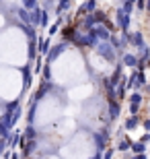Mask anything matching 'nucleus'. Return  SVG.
Here are the masks:
<instances>
[{"instance_id":"obj_1","label":"nucleus","mask_w":150,"mask_h":159,"mask_svg":"<svg viewBox=\"0 0 150 159\" xmlns=\"http://www.w3.org/2000/svg\"><path fill=\"white\" fill-rule=\"evenodd\" d=\"M95 6H97V2H95V0H88L87 4L82 6V11H95Z\"/></svg>"},{"instance_id":"obj_2","label":"nucleus","mask_w":150,"mask_h":159,"mask_svg":"<svg viewBox=\"0 0 150 159\" xmlns=\"http://www.w3.org/2000/svg\"><path fill=\"white\" fill-rule=\"evenodd\" d=\"M117 21H119V23H121V25H123V27H127V19H126V17H123V12H121V11H119V12H117Z\"/></svg>"},{"instance_id":"obj_3","label":"nucleus","mask_w":150,"mask_h":159,"mask_svg":"<svg viewBox=\"0 0 150 159\" xmlns=\"http://www.w3.org/2000/svg\"><path fill=\"white\" fill-rule=\"evenodd\" d=\"M68 6H70V0H60V11L68 8Z\"/></svg>"},{"instance_id":"obj_4","label":"nucleus","mask_w":150,"mask_h":159,"mask_svg":"<svg viewBox=\"0 0 150 159\" xmlns=\"http://www.w3.org/2000/svg\"><path fill=\"white\" fill-rule=\"evenodd\" d=\"M134 8V2H126V6H123V12H132Z\"/></svg>"},{"instance_id":"obj_5","label":"nucleus","mask_w":150,"mask_h":159,"mask_svg":"<svg viewBox=\"0 0 150 159\" xmlns=\"http://www.w3.org/2000/svg\"><path fill=\"white\" fill-rule=\"evenodd\" d=\"M35 4H37V0H25V6H27V8H33Z\"/></svg>"},{"instance_id":"obj_6","label":"nucleus","mask_w":150,"mask_h":159,"mask_svg":"<svg viewBox=\"0 0 150 159\" xmlns=\"http://www.w3.org/2000/svg\"><path fill=\"white\" fill-rule=\"evenodd\" d=\"M97 33H99L101 37H107V29H103V27H101V29H97Z\"/></svg>"},{"instance_id":"obj_7","label":"nucleus","mask_w":150,"mask_h":159,"mask_svg":"<svg viewBox=\"0 0 150 159\" xmlns=\"http://www.w3.org/2000/svg\"><path fill=\"white\" fill-rule=\"evenodd\" d=\"M126 2H134V0H126Z\"/></svg>"}]
</instances>
